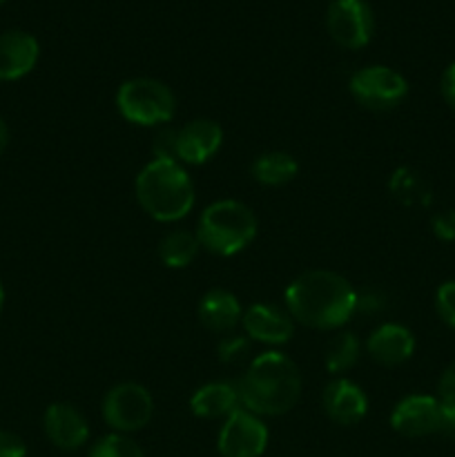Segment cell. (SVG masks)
<instances>
[{
  "label": "cell",
  "mask_w": 455,
  "mask_h": 457,
  "mask_svg": "<svg viewBox=\"0 0 455 457\" xmlns=\"http://www.w3.org/2000/svg\"><path fill=\"white\" fill-rule=\"evenodd\" d=\"M116 107L129 123L152 128L172 119L177 112V98L161 80L132 79L125 80L116 92Z\"/></svg>",
  "instance_id": "5"
},
{
  "label": "cell",
  "mask_w": 455,
  "mask_h": 457,
  "mask_svg": "<svg viewBox=\"0 0 455 457\" xmlns=\"http://www.w3.org/2000/svg\"><path fill=\"white\" fill-rule=\"evenodd\" d=\"M154 415L150 391L136 382H123L110 388L103 400V418L114 433H134L147 427Z\"/></svg>",
  "instance_id": "6"
},
{
  "label": "cell",
  "mask_w": 455,
  "mask_h": 457,
  "mask_svg": "<svg viewBox=\"0 0 455 457\" xmlns=\"http://www.w3.org/2000/svg\"><path fill=\"white\" fill-rule=\"evenodd\" d=\"M437 400H440L442 404L455 409V361L451 366H446L440 382H437Z\"/></svg>",
  "instance_id": "27"
},
{
  "label": "cell",
  "mask_w": 455,
  "mask_h": 457,
  "mask_svg": "<svg viewBox=\"0 0 455 457\" xmlns=\"http://www.w3.org/2000/svg\"><path fill=\"white\" fill-rule=\"evenodd\" d=\"M201 248L219 257H232L248 248L257 237V217L245 204L223 199L203 210L196 226Z\"/></svg>",
  "instance_id": "4"
},
{
  "label": "cell",
  "mask_w": 455,
  "mask_h": 457,
  "mask_svg": "<svg viewBox=\"0 0 455 457\" xmlns=\"http://www.w3.org/2000/svg\"><path fill=\"white\" fill-rule=\"evenodd\" d=\"M324 411L333 422L352 427L364 420L368 411V397L351 379H333L324 391Z\"/></svg>",
  "instance_id": "15"
},
{
  "label": "cell",
  "mask_w": 455,
  "mask_h": 457,
  "mask_svg": "<svg viewBox=\"0 0 455 457\" xmlns=\"http://www.w3.org/2000/svg\"><path fill=\"white\" fill-rule=\"evenodd\" d=\"M360 339L352 333H339L335 335L328 342V348H326V369L330 373H343V370L352 369L360 360Z\"/></svg>",
  "instance_id": "22"
},
{
  "label": "cell",
  "mask_w": 455,
  "mask_h": 457,
  "mask_svg": "<svg viewBox=\"0 0 455 457\" xmlns=\"http://www.w3.org/2000/svg\"><path fill=\"white\" fill-rule=\"evenodd\" d=\"M250 351L245 337H226L219 344V360L223 364H235V361L244 360L245 353Z\"/></svg>",
  "instance_id": "25"
},
{
  "label": "cell",
  "mask_w": 455,
  "mask_h": 457,
  "mask_svg": "<svg viewBox=\"0 0 455 457\" xmlns=\"http://www.w3.org/2000/svg\"><path fill=\"white\" fill-rule=\"evenodd\" d=\"M366 348L379 364L397 366L410 360V355L415 353V337L406 326L382 324L370 333Z\"/></svg>",
  "instance_id": "16"
},
{
  "label": "cell",
  "mask_w": 455,
  "mask_h": 457,
  "mask_svg": "<svg viewBox=\"0 0 455 457\" xmlns=\"http://www.w3.org/2000/svg\"><path fill=\"white\" fill-rule=\"evenodd\" d=\"M217 449L221 457H261L268 449L266 424L259 415L236 409L219 431Z\"/></svg>",
  "instance_id": "9"
},
{
  "label": "cell",
  "mask_w": 455,
  "mask_h": 457,
  "mask_svg": "<svg viewBox=\"0 0 455 457\" xmlns=\"http://www.w3.org/2000/svg\"><path fill=\"white\" fill-rule=\"evenodd\" d=\"M388 190L401 205H409V208H426L431 204V187L426 179L413 168L395 170L388 181Z\"/></svg>",
  "instance_id": "20"
},
{
  "label": "cell",
  "mask_w": 455,
  "mask_h": 457,
  "mask_svg": "<svg viewBox=\"0 0 455 457\" xmlns=\"http://www.w3.org/2000/svg\"><path fill=\"white\" fill-rule=\"evenodd\" d=\"M326 27L337 45L346 49H361L373 38V9L366 0H333L326 13Z\"/></svg>",
  "instance_id": "8"
},
{
  "label": "cell",
  "mask_w": 455,
  "mask_h": 457,
  "mask_svg": "<svg viewBox=\"0 0 455 457\" xmlns=\"http://www.w3.org/2000/svg\"><path fill=\"white\" fill-rule=\"evenodd\" d=\"M7 141H9V129H7V123H4L3 119H0V152L7 147Z\"/></svg>",
  "instance_id": "31"
},
{
  "label": "cell",
  "mask_w": 455,
  "mask_h": 457,
  "mask_svg": "<svg viewBox=\"0 0 455 457\" xmlns=\"http://www.w3.org/2000/svg\"><path fill=\"white\" fill-rule=\"evenodd\" d=\"M199 320L212 333H228L244 320V308L235 295L214 288L199 302Z\"/></svg>",
  "instance_id": "17"
},
{
  "label": "cell",
  "mask_w": 455,
  "mask_h": 457,
  "mask_svg": "<svg viewBox=\"0 0 455 457\" xmlns=\"http://www.w3.org/2000/svg\"><path fill=\"white\" fill-rule=\"evenodd\" d=\"M440 433L446 437H455V409L442 404V427Z\"/></svg>",
  "instance_id": "30"
},
{
  "label": "cell",
  "mask_w": 455,
  "mask_h": 457,
  "mask_svg": "<svg viewBox=\"0 0 455 457\" xmlns=\"http://www.w3.org/2000/svg\"><path fill=\"white\" fill-rule=\"evenodd\" d=\"M244 324L245 335L254 342L272 344L279 346L285 344L294 333V324L290 312L281 311V308L270 306V303H252L248 311L244 312Z\"/></svg>",
  "instance_id": "12"
},
{
  "label": "cell",
  "mask_w": 455,
  "mask_h": 457,
  "mask_svg": "<svg viewBox=\"0 0 455 457\" xmlns=\"http://www.w3.org/2000/svg\"><path fill=\"white\" fill-rule=\"evenodd\" d=\"M40 56L38 40L21 29L0 34V80H18L29 74Z\"/></svg>",
  "instance_id": "14"
},
{
  "label": "cell",
  "mask_w": 455,
  "mask_h": 457,
  "mask_svg": "<svg viewBox=\"0 0 455 457\" xmlns=\"http://www.w3.org/2000/svg\"><path fill=\"white\" fill-rule=\"evenodd\" d=\"M3 303H4V290H3V284H0V311H3Z\"/></svg>",
  "instance_id": "32"
},
{
  "label": "cell",
  "mask_w": 455,
  "mask_h": 457,
  "mask_svg": "<svg viewBox=\"0 0 455 457\" xmlns=\"http://www.w3.org/2000/svg\"><path fill=\"white\" fill-rule=\"evenodd\" d=\"M391 427L404 437H424L440 433L442 402L431 395H409L391 413Z\"/></svg>",
  "instance_id": "10"
},
{
  "label": "cell",
  "mask_w": 455,
  "mask_h": 457,
  "mask_svg": "<svg viewBox=\"0 0 455 457\" xmlns=\"http://www.w3.org/2000/svg\"><path fill=\"white\" fill-rule=\"evenodd\" d=\"M236 388L245 411L277 418L293 411L302 397V373L288 355L270 351L250 361Z\"/></svg>",
  "instance_id": "2"
},
{
  "label": "cell",
  "mask_w": 455,
  "mask_h": 457,
  "mask_svg": "<svg viewBox=\"0 0 455 457\" xmlns=\"http://www.w3.org/2000/svg\"><path fill=\"white\" fill-rule=\"evenodd\" d=\"M351 94L368 110H393L409 94V83L400 71L386 65H370L351 76Z\"/></svg>",
  "instance_id": "7"
},
{
  "label": "cell",
  "mask_w": 455,
  "mask_h": 457,
  "mask_svg": "<svg viewBox=\"0 0 455 457\" xmlns=\"http://www.w3.org/2000/svg\"><path fill=\"white\" fill-rule=\"evenodd\" d=\"M241 404L239 388L226 382H210L192 395L190 409L196 418L217 420L235 413Z\"/></svg>",
  "instance_id": "18"
},
{
  "label": "cell",
  "mask_w": 455,
  "mask_h": 457,
  "mask_svg": "<svg viewBox=\"0 0 455 457\" xmlns=\"http://www.w3.org/2000/svg\"><path fill=\"white\" fill-rule=\"evenodd\" d=\"M285 308L299 324L335 330L357 311V293L333 270H308L285 288Z\"/></svg>",
  "instance_id": "1"
},
{
  "label": "cell",
  "mask_w": 455,
  "mask_h": 457,
  "mask_svg": "<svg viewBox=\"0 0 455 457\" xmlns=\"http://www.w3.org/2000/svg\"><path fill=\"white\" fill-rule=\"evenodd\" d=\"M89 457H145V453L132 437L123 433H110L92 446Z\"/></svg>",
  "instance_id": "23"
},
{
  "label": "cell",
  "mask_w": 455,
  "mask_h": 457,
  "mask_svg": "<svg viewBox=\"0 0 455 457\" xmlns=\"http://www.w3.org/2000/svg\"><path fill=\"white\" fill-rule=\"evenodd\" d=\"M250 172H252L254 181L261 183V186L277 187L293 181L299 172V165L288 152H266V154L254 159Z\"/></svg>",
  "instance_id": "19"
},
{
  "label": "cell",
  "mask_w": 455,
  "mask_h": 457,
  "mask_svg": "<svg viewBox=\"0 0 455 457\" xmlns=\"http://www.w3.org/2000/svg\"><path fill=\"white\" fill-rule=\"evenodd\" d=\"M433 235L440 241H455V210H444L431 219Z\"/></svg>",
  "instance_id": "26"
},
{
  "label": "cell",
  "mask_w": 455,
  "mask_h": 457,
  "mask_svg": "<svg viewBox=\"0 0 455 457\" xmlns=\"http://www.w3.org/2000/svg\"><path fill=\"white\" fill-rule=\"evenodd\" d=\"M43 427L52 445L62 451L80 449L89 437L87 420L83 418V413L71 404H62V402L47 406Z\"/></svg>",
  "instance_id": "13"
},
{
  "label": "cell",
  "mask_w": 455,
  "mask_h": 457,
  "mask_svg": "<svg viewBox=\"0 0 455 457\" xmlns=\"http://www.w3.org/2000/svg\"><path fill=\"white\" fill-rule=\"evenodd\" d=\"M223 143V129L217 120L196 119L177 132V161L201 165L212 159Z\"/></svg>",
  "instance_id": "11"
},
{
  "label": "cell",
  "mask_w": 455,
  "mask_h": 457,
  "mask_svg": "<svg viewBox=\"0 0 455 457\" xmlns=\"http://www.w3.org/2000/svg\"><path fill=\"white\" fill-rule=\"evenodd\" d=\"M136 199L152 219L172 223L194 205V186L174 159H152L136 177Z\"/></svg>",
  "instance_id": "3"
},
{
  "label": "cell",
  "mask_w": 455,
  "mask_h": 457,
  "mask_svg": "<svg viewBox=\"0 0 455 457\" xmlns=\"http://www.w3.org/2000/svg\"><path fill=\"white\" fill-rule=\"evenodd\" d=\"M201 244L196 232L190 230H172L161 239L159 259L168 268H186L194 262Z\"/></svg>",
  "instance_id": "21"
},
{
  "label": "cell",
  "mask_w": 455,
  "mask_h": 457,
  "mask_svg": "<svg viewBox=\"0 0 455 457\" xmlns=\"http://www.w3.org/2000/svg\"><path fill=\"white\" fill-rule=\"evenodd\" d=\"M0 457H27V446L16 433L0 431Z\"/></svg>",
  "instance_id": "28"
},
{
  "label": "cell",
  "mask_w": 455,
  "mask_h": 457,
  "mask_svg": "<svg viewBox=\"0 0 455 457\" xmlns=\"http://www.w3.org/2000/svg\"><path fill=\"white\" fill-rule=\"evenodd\" d=\"M4 3V0H0V4H3Z\"/></svg>",
  "instance_id": "33"
},
{
  "label": "cell",
  "mask_w": 455,
  "mask_h": 457,
  "mask_svg": "<svg viewBox=\"0 0 455 457\" xmlns=\"http://www.w3.org/2000/svg\"><path fill=\"white\" fill-rule=\"evenodd\" d=\"M442 96L455 110V62H451L442 74Z\"/></svg>",
  "instance_id": "29"
},
{
  "label": "cell",
  "mask_w": 455,
  "mask_h": 457,
  "mask_svg": "<svg viewBox=\"0 0 455 457\" xmlns=\"http://www.w3.org/2000/svg\"><path fill=\"white\" fill-rule=\"evenodd\" d=\"M435 308L440 320L455 330V281H446L437 288Z\"/></svg>",
  "instance_id": "24"
}]
</instances>
